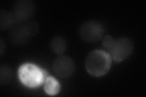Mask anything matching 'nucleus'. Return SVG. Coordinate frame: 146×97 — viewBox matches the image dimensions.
<instances>
[{"instance_id":"obj_1","label":"nucleus","mask_w":146,"mask_h":97,"mask_svg":"<svg viewBox=\"0 0 146 97\" xmlns=\"http://www.w3.org/2000/svg\"><path fill=\"white\" fill-rule=\"evenodd\" d=\"M111 66V57L110 54L101 50L91 52L85 60V66L89 74L100 77L108 73Z\"/></svg>"},{"instance_id":"obj_2","label":"nucleus","mask_w":146,"mask_h":97,"mask_svg":"<svg viewBox=\"0 0 146 97\" xmlns=\"http://www.w3.org/2000/svg\"><path fill=\"white\" fill-rule=\"evenodd\" d=\"M38 24L35 21L17 22L9 31V40L15 46H23L38 33Z\"/></svg>"},{"instance_id":"obj_3","label":"nucleus","mask_w":146,"mask_h":97,"mask_svg":"<svg viewBox=\"0 0 146 97\" xmlns=\"http://www.w3.org/2000/svg\"><path fill=\"white\" fill-rule=\"evenodd\" d=\"M18 78L25 86L35 88L42 85L47 76V72L35 64L25 63L19 67Z\"/></svg>"},{"instance_id":"obj_4","label":"nucleus","mask_w":146,"mask_h":97,"mask_svg":"<svg viewBox=\"0 0 146 97\" xmlns=\"http://www.w3.org/2000/svg\"><path fill=\"white\" fill-rule=\"evenodd\" d=\"M105 33L104 26L99 21L90 20L82 23L79 27L80 38L86 43H96L101 40Z\"/></svg>"},{"instance_id":"obj_5","label":"nucleus","mask_w":146,"mask_h":97,"mask_svg":"<svg viewBox=\"0 0 146 97\" xmlns=\"http://www.w3.org/2000/svg\"><path fill=\"white\" fill-rule=\"evenodd\" d=\"M134 50V44L130 39L121 37L115 41L109 50V54L117 63L124 61L132 54Z\"/></svg>"},{"instance_id":"obj_6","label":"nucleus","mask_w":146,"mask_h":97,"mask_svg":"<svg viewBox=\"0 0 146 97\" xmlns=\"http://www.w3.org/2000/svg\"><path fill=\"white\" fill-rule=\"evenodd\" d=\"M36 11L33 1L30 0H19L13 4L12 9L13 16L17 22H25L31 21Z\"/></svg>"},{"instance_id":"obj_7","label":"nucleus","mask_w":146,"mask_h":97,"mask_svg":"<svg viewBox=\"0 0 146 97\" xmlns=\"http://www.w3.org/2000/svg\"><path fill=\"white\" fill-rule=\"evenodd\" d=\"M52 70L58 77L62 79L70 78L76 70L74 61L69 57L61 55L54 60Z\"/></svg>"},{"instance_id":"obj_8","label":"nucleus","mask_w":146,"mask_h":97,"mask_svg":"<svg viewBox=\"0 0 146 97\" xmlns=\"http://www.w3.org/2000/svg\"><path fill=\"white\" fill-rule=\"evenodd\" d=\"M17 22L11 12L4 10L0 11V30H11Z\"/></svg>"},{"instance_id":"obj_9","label":"nucleus","mask_w":146,"mask_h":97,"mask_svg":"<svg viewBox=\"0 0 146 97\" xmlns=\"http://www.w3.org/2000/svg\"><path fill=\"white\" fill-rule=\"evenodd\" d=\"M43 83L44 90L49 95H56L60 91V84L56 78L52 77H47Z\"/></svg>"},{"instance_id":"obj_10","label":"nucleus","mask_w":146,"mask_h":97,"mask_svg":"<svg viewBox=\"0 0 146 97\" xmlns=\"http://www.w3.org/2000/svg\"><path fill=\"white\" fill-rule=\"evenodd\" d=\"M50 48L55 53L62 55L65 52L66 49V41L65 38H63L62 36H54L50 43Z\"/></svg>"},{"instance_id":"obj_11","label":"nucleus","mask_w":146,"mask_h":97,"mask_svg":"<svg viewBox=\"0 0 146 97\" xmlns=\"http://www.w3.org/2000/svg\"><path fill=\"white\" fill-rule=\"evenodd\" d=\"M13 78V71L12 69L7 66L2 64L0 66V84L1 85L8 84Z\"/></svg>"},{"instance_id":"obj_12","label":"nucleus","mask_w":146,"mask_h":97,"mask_svg":"<svg viewBox=\"0 0 146 97\" xmlns=\"http://www.w3.org/2000/svg\"><path fill=\"white\" fill-rule=\"evenodd\" d=\"M114 41L115 40L111 35H106L102 38V44L104 48L109 50L112 46Z\"/></svg>"},{"instance_id":"obj_13","label":"nucleus","mask_w":146,"mask_h":97,"mask_svg":"<svg viewBox=\"0 0 146 97\" xmlns=\"http://www.w3.org/2000/svg\"><path fill=\"white\" fill-rule=\"evenodd\" d=\"M4 41L2 40V38L1 39V41H0V48H1V56L2 57V55L3 54V52H4V49H5V46H3L4 45Z\"/></svg>"}]
</instances>
